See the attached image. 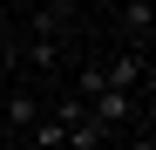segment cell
Wrapping results in <instances>:
<instances>
[{
    "label": "cell",
    "instance_id": "6da1fadb",
    "mask_svg": "<svg viewBox=\"0 0 156 150\" xmlns=\"http://www.w3.org/2000/svg\"><path fill=\"white\" fill-rule=\"evenodd\" d=\"M41 116H48V103H41L34 89H14V96H7V123H14V130H34Z\"/></svg>",
    "mask_w": 156,
    "mask_h": 150
},
{
    "label": "cell",
    "instance_id": "7a4b0ae2",
    "mask_svg": "<svg viewBox=\"0 0 156 150\" xmlns=\"http://www.w3.org/2000/svg\"><path fill=\"white\" fill-rule=\"evenodd\" d=\"M102 89H109V68H102V62H82V68H75V89H68V96H75V103H95Z\"/></svg>",
    "mask_w": 156,
    "mask_h": 150
},
{
    "label": "cell",
    "instance_id": "3957f363",
    "mask_svg": "<svg viewBox=\"0 0 156 150\" xmlns=\"http://www.w3.org/2000/svg\"><path fill=\"white\" fill-rule=\"evenodd\" d=\"M68 28V7H34L27 14V34H61Z\"/></svg>",
    "mask_w": 156,
    "mask_h": 150
},
{
    "label": "cell",
    "instance_id": "277c9868",
    "mask_svg": "<svg viewBox=\"0 0 156 150\" xmlns=\"http://www.w3.org/2000/svg\"><path fill=\"white\" fill-rule=\"evenodd\" d=\"M14 34H20V14L0 7V62H7V68H14Z\"/></svg>",
    "mask_w": 156,
    "mask_h": 150
},
{
    "label": "cell",
    "instance_id": "5b68a950",
    "mask_svg": "<svg viewBox=\"0 0 156 150\" xmlns=\"http://www.w3.org/2000/svg\"><path fill=\"white\" fill-rule=\"evenodd\" d=\"M115 150H156V137H149V130H129V137H122Z\"/></svg>",
    "mask_w": 156,
    "mask_h": 150
}]
</instances>
